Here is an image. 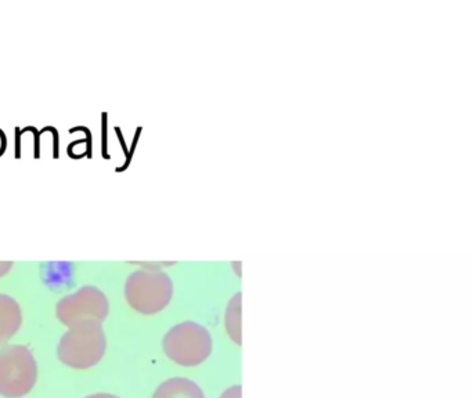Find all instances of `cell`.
Segmentation results:
<instances>
[{"mask_svg": "<svg viewBox=\"0 0 472 398\" xmlns=\"http://www.w3.org/2000/svg\"><path fill=\"white\" fill-rule=\"evenodd\" d=\"M11 266H13V263L11 262H7V263L0 262V277H3L5 274L9 273V270L11 268Z\"/></svg>", "mask_w": 472, "mask_h": 398, "instance_id": "10", "label": "cell"}, {"mask_svg": "<svg viewBox=\"0 0 472 398\" xmlns=\"http://www.w3.org/2000/svg\"><path fill=\"white\" fill-rule=\"evenodd\" d=\"M105 347L103 322H79L62 335L57 347V357L72 369H89L101 361Z\"/></svg>", "mask_w": 472, "mask_h": 398, "instance_id": "1", "label": "cell"}, {"mask_svg": "<svg viewBox=\"0 0 472 398\" xmlns=\"http://www.w3.org/2000/svg\"><path fill=\"white\" fill-rule=\"evenodd\" d=\"M173 284L168 274L159 270H138L125 284V299L133 310L144 315L162 311L170 303Z\"/></svg>", "mask_w": 472, "mask_h": 398, "instance_id": "3", "label": "cell"}, {"mask_svg": "<svg viewBox=\"0 0 472 398\" xmlns=\"http://www.w3.org/2000/svg\"><path fill=\"white\" fill-rule=\"evenodd\" d=\"M110 304L105 295L94 286H83L57 303L55 315L65 327L85 321L103 322L108 315Z\"/></svg>", "mask_w": 472, "mask_h": 398, "instance_id": "5", "label": "cell"}, {"mask_svg": "<svg viewBox=\"0 0 472 398\" xmlns=\"http://www.w3.org/2000/svg\"><path fill=\"white\" fill-rule=\"evenodd\" d=\"M38 380V364L27 346L0 347V395L22 398L32 391Z\"/></svg>", "mask_w": 472, "mask_h": 398, "instance_id": "2", "label": "cell"}, {"mask_svg": "<svg viewBox=\"0 0 472 398\" xmlns=\"http://www.w3.org/2000/svg\"><path fill=\"white\" fill-rule=\"evenodd\" d=\"M153 398H205L203 388L187 377H172L159 384Z\"/></svg>", "mask_w": 472, "mask_h": 398, "instance_id": "7", "label": "cell"}, {"mask_svg": "<svg viewBox=\"0 0 472 398\" xmlns=\"http://www.w3.org/2000/svg\"><path fill=\"white\" fill-rule=\"evenodd\" d=\"M166 357L180 366H197L212 353V338L199 324L184 321L170 328L162 340Z\"/></svg>", "mask_w": 472, "mask_h": 398, "instance_id": "4", "label": "cell"}, {"mask_svg": "<svg viewBox=\"0 0 472 398\" xmlns=\"http://www.w3.org/2000/svg\"><path fill=\"white\" fill-rule=\"evenodd\" d=\"M220 398H242V387L241 386H233L225 390Z\"/></svg>", "mask_w": 472, "mask_h": 398, "instance_id": "9", "label": "cell"}, {"mask_svg": "<svg viewBox=\"0 0 472 398\" xmlns=\"http://www.w3.org/2000/svg\"><path fill=\"white\" fill-rule=\"evenodd\" d=\"M21 307L11 296L0 293V346L7 343L21 328Z\"/></svg>", "mask_w": 472, "mask_h": 398, "instance_id": "6", "label": "cell"}, {"mask_svg": "<svg viewBox=\"0 0 472 398\" xmlns=\"http://www.w3.org/2000/svg\"><path fill=\"white\" fill-rule=\"evenodd\" d=\"M226 331L230 339L241 346V293L233 297L226 312Z\"/></svg>", "mask_w": 472, "mask_h": 398, "instance_id": "8", "label": "cell"}, {"mask_svg": "<svg viewBox=\"0 0 472 398\" xmlns=\"http://www.w3.org/2000/svg\"><path fill=\"white\" fill-rule=\"evenodd\" d=\"M85 398H119V397H116V395L110 394V393H94V394H90V395H88V397H85Z\"/></svg>", "mask_w": 472, "mask_h": 398, "instance_id": "11", "label": "cell"}]
</instances>
